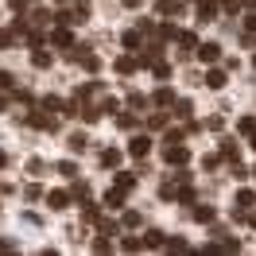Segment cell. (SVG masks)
<instances>
[{
  "label": "cell",
  "instance_id": "19",
  "mask_svg": "<svg viewBox=\"0 0 256 256\" xmlns=\"http://www.w3.org/2000/svg\"><path fill=\"white\" fill-rule=\"evenodd\" d=\"M148 248H167V240H163V233H156V229H152V233H148Z\"/></svg>",
  "mask_w": 256,
  "mask_h": 256
},
{
  "label": "cell",
  "instance_id": "33",
  "mask_svg": "<svg viewBox=\"0 0 256 256\" xmlns=\"http://www.w3.org/2000/svg\"><path fill=\"white\" fill-rule=\"evenodd\" d=\"M8 86H12V74H4V70H0V90H8Z\"/></svg>",
  "mask_w": 256,
  "mask_h": 256
},
{
  "label": "cell",
  "instance_id": "3",
  "mask_svg": "<svg viewBox=\"0 0 256 256\" xmlns=\"http://www.w3.org/2000/svg\"><path fill=\"white\" fill-rule=\"evenodd\" d=\"M194 54H198V62L214 66L218 58H222V47H218V43H198V50H194Z\"/></svg>",
  "mask_w": 256,
  "mask_h": 256
},
{
  "label": "cell",
  "instance_id": "26",
  "mask_svg": "<svg viewBox=\"0 0 256 256\" xmlns=\"http://www.w3.org/2000/svg\"><path fill=\"white\" fill-rule=\"evenodd\" d=\"M148 128H167V112H152V120H148Z\"/></svg>",
  "mask_w": 256,
  "mask_h": 256
},
{
  "label": "cell",
  "instance_id": "13",
  "mask_svg": "<svg viewBox=\"0 0 256 256\" xmlns=\"http://www.w3.org/2000/svg\"><path fill=\"white\" fill-rule=\"evenodd\" d=\"M178 47H182V54H186V50H198V39H194V32H178Z\"/></svg>",
  "mask_w": 256,
  "mask_h": 256
},
{
  "label": "cell",
  "instance_id": "14",
  "mask_svg": "<svg viewBox=\"0 0 256 256\" xmlns=\"http://www.w3.org/2000/svg\"><path fill=\"white\" fill-rule=\"evenodd\" d=\"M136 66H140V58H132V54H124V58H116V70H120V74H132Z\"/></svg>",
  "mask_w": 256,
  "mask_h": 256
},
{
  "label": "cell",
  "instance_id": "22",
  "mask_svg": "<svg viewBox=\"0 0 256 256\" xmlns=\"http://www.w3.org/2000/svg\"><path fill=\"white\" fill-rule=\"evenodd\" d=\"M120 225H124V229H136V225H140V214H136V210H128L124 218H120Z\"/></svg>",
  "mask_w": 256,
  "mask_h": 256
},
{
  "label": "cell",
  "instance_id": "6",
  "mask_svg": "<svg viewBox=\"0 0 256 256\" xmlns=\"http://www.w3.org/2000/svg\"><path fill=\"white\" fill-rule=\"evenodd\" d=\"M66 202H70V194H66V190H50L47 194V206L50 210H66Z\"/></svg>",
  "mask_w": 256,
  "mask_h": 256
},
{
  "label": "cell",
  "instance_id": "4",
  "mask_svg": "<svg viewBox=\"0 0 256 256\" xmlns=\"http://www.w3.org/2000/svg\"><path fill=\"white\" fill-rule=\"evenodd\" d=\"M225 70H218V66H210L206 70V90H225Z\"/></svg>",
  "mask_w": 256,
  "mask_h": 256
},
{
  "label": "cell",
  "instance_id": "7",
  "mask_svg": "<svg viewBox=\"0 0 256 256\" xmlns=\"http://www.w3.org/2000/svg\"><path fill=\"white\" fill-rule=\"evenodd\" d=\"M156 12H160V16H178V12H182V4H178V0H160V4H156Z\"/></svg>",
  "mask_w": 256,
  "mask_h": 256
},
{
  "label": "cell",
  "instance_id": "42",
  "mask_svg": "<svg viewBox=\"0 0 256 256\" xmlns=\"http://www.w3.org/2000/svg\"><path fill=\"white\" fill-rule=\"evenodd\" d=\"M252 62H256V58H252Z\"/></svg>",
  "mask_w": 256,
  "mask_h": 256
},
{
  "label": "cell",
  "instance_id": "24",
  "mask_svg": "<svg viewBox=\"0 0 256 256\" xmlns=\"http://www.w3.org/2000/svg\"><path fill=\"white\" fill-rule=\"evenodd\" d=\"M116 124L120 128H136V116H132V112H116Z\"/></svg>",
  "mask_w": 256,
  "mask_h": 256
},
{
  "label": "cell",
  "instance_id": "11",
  "mask_svg": "<svg viewBox=\"0 0 256 256\" xmlns=\"http://www.w3.org/2000/svg\"><path fill=\"white\" fill-rule=\"evenodd\" d=\"M120 160H124V156H120L116 148H109V152H101V167H120Z\"/></svg>",
  "mask_w": 256,
  "mask_h": 256
},
{
  "label": "cell",
  "instance_id": "17",
  "mask_svg": "<svg viewBox=\"0 0 256 256\" xmlns=\"http://www.w3.org/2000/svg\"><path fill=\"white\" fill-rule=\"evenodd\" d=\"M32 66H35V70H47V66H50V54H47V50H35V54H32Z\"/></svg>",
  "mask_w": 256,
  "mask_h": 256
},
{
  "label": "cell",
  "instance_id": "40",
  "mask_svg": "<svg viewBox=\"0 0 256 256\" xmlns=\"http://www.w3.org/2000/svg\"><path fill=\"white\" fill-rule=\"evenodd\" d=\"M248 222H252V229H256V214H252V218H248Z\"/></svg>",
  "mask_w": 256,
  "mask_h": 256
},
{
  "label": "cell",
  "instance_id": "32",
  "mask_svg": "<svg viewBox=\"0 0 256 256\" xmlns=\"http://www.w3.org/2000/svg\"><path fill=\"white\" fill-rule=\"evenodd\" d=\"M97 225H101V233H116V222H109V218H101Z\"/></svg>",
  "mask_w": 256,
  "mask_h": 256
},
{
  "label": "cell",
  "instance_id": "12",
  "mask_svg": "<svg viewBox=\"0 0 256 256\" xmlns=\"http://www.w3.org/2000/svg\"><path fill=\"white\" fill-rule=\"evenodd\" d=\"M116 186H120V190H132V186H136V175H132V171H116Z\"/></svg>",
  "mask_w": 256,
  "mask_h": 256
},
{
  "label": "cell",
  "instance_id": "38",
  "mask_svg": "<svg viewBox=\"0 0 256 256\" xmlns=\"http://www.w3.org/2000/svg\"><path fill=\"white\" fill-rule=\"evenodd\" d=\"M248 148H252V152H256V132H252V140H248Z\"/></svg>",
  "mask_w": 256,
  "mask_h": 256
},
{
  "label": "cell",
  "instance_id": "20",
  "mask_svg": "<svg viewBox=\"0 0 256 256\" xmlns=\"http://www.w3.org/2000/svg\"><path fill=\"white\" fill-rule=\"evenodd\" d=\"M140 43H144V35H140V32H124V47L128 50H136Z\"/></svg>",
  "mask_w": 256,
  "mask_h": 256
},
{
  "label": "cell",
  "instance_id": "18",
  "mask_svg": "<svg viewBox=\"0 0 256 256\" xmlns=\"http://www.w3.org/2000/svg\"><path fill=\"white\" fill-rule=\"evenodd\" d=\"M50 43H54V47H66V43H70V32H66V24L58 28V32H50Z\"/></svg>",
  "mask_w": 256,
  "mask_h": 256
},
{
  "label": "cell",
  "instance_id": "16",
  "mask_svg": "<svg viewBox=\"0 0 256 256\" xmlns=\"http://www.w3.org/2000/svg\"><path fill=\"white\" fill-rule=\"evenodd\" d=\"M144 244H148V240H140V237H124V240H120V248H124V252H140Z\"/></svg>",
  "mask_w": 256,
  "mask_h": 256
},
{
  "label": "cell",
  "instance_id": "29",
  "mask_svg": "<svg viewBox=\"0 0 256 256\" xmlns=\"http://www.w3.org/2000/svg\"><path fill=\"white\" fill-rule=\"evenodd\" d=\"M12 43H16V32H0V50H8Z\"/></svg>",
  "mask_w": 256,
  "mask_h": 256
},
{
  "label": "cell",
  "instance_id": "37",
  "mask_svg": "<svg viewBox=\"0 0 256 256\" xmlns=\"http://www.w3.org/2000/svg\"><path fill=\"white\" fill-rule=\"evenodd\" d=\"M4 109H8V97H0V112H4Z\"/></svg>",
  "mask_w": 256,
  "mask_h": 256
},
{
  "label": "cell",
  "instance_id": "31",
  "mask_svg": "<svg viewBox=\"0 0 256 256\" xmlns=\"http://www.w3.org/2000/svg\"><path fill=\"white\" fill-rule=\"evenodd\" d=\"M156 78H171V66H167V62H156Z\"/></svg>",
  "mask_w": 256,
  "mask_h": 256
},
{
  "label": "cell",
  "instance_id": "34",
  "mask_svg": "<svg viewBox=\"0 0 256 256\" xmlns=\"http://www.w3.org/2000/svg\"><path fill=\"white\" fill-rule=\"evenodd\" d=\"M214 4H225L229 12H237V0H214Z\"/></svg>",
  "mask_w": 256,
  "mask_h": 256
},
{
  "label": "cell",
  "instance_id": "21",
  "mask_svg": "<svg viewBox=\"0 0 256 256\" xmlns=\"http://www.w3.org/2000/svg\"><path fill=\"white\" fill-rule=\"evenodd\" d=\"M194 222H202V225L214 222V210H210V206H198V210H194Z\"/></svg>",
  "mask_w": 256,
  "mask_h": 256
},
{
  "label": "cell",
  "instance_id": "9",
  "mask_svg": "<svg viewBox=\"0 0 256 256\" xmlns=\"http://www.w3.org/2000/svg\"><path fill=\"white\" fill-rule=\"evenodd\" d=\"M256 206V194L252 190H237V210L244 214V210H252Z\"/></svg>",
  "mask_w": 256,
  "mask_h": 256
},
{
  "label": "cell",
  "instance_id": "35",
  "mask_svg": "<svg viewBox=\"0 0 256 256\" xmlns=\"http://www.w3.org/2000/svg\"><path fill=\"white\" fill-rule=\"evenodd\" d=\"M244 28H248V32H256V16H248V20H244Z\"/></svg>",
  "mask_w": 256,
  "mask_h": 256
},
{
  "label": "cell",
  "instance_id": "10",
  "mask_svg": "<svg viewBox=\"0 0 256 256\" xmlns=\"http://www.w3.org/2000/svg\"><path fill=\"white\" fill-rule=\"evenodd\" d=\"M214 16H218V4L210 0V4H198V20L202 24H214Z\"/></svg>",
  "mask_w": 256,
  "mask_h": 256
},
{
  "label": "cell",
  "instance_id": "39",
  "mask_svg": "<svg viewBox=\"0 0 256 256\" xmlns=\"http://www.w3.org/2000/svg\"><path fill=\"white\" fill-rule=\"evenodd\" d=\"M4 163H8V156H4V152H0V167H4Z\"/></svg>",
  "mask_w": 256,
  "mask_h": 256
},
{
  "label": "cell",
  "instance_id": "25",
  "mask_svg": "<svg viewBox=\"0 0 256 256\" xmlns=\"http://www.w3.org/2000/svg\"><path fill=\"white\" fill-rule=\"evenodd\" d=\"M58 175L74 178V175H78V167H74V163H70V160H62V163H58Z\"/></svg>",
  "mask_w": 256,
  "mask_h": 256
},
{
  "label": "cell",
  "instance_id": "43",
  "mask_svg": "<svg viewBox=\"0 0 256 256\" xmlns=\"http://www.w3.org/2000/svg\"><path fill=\"white\" fill-rule=\"evenodd\" d=\"M252 175H256V171H252Z\"/></svg>",
  "mask_w": 256,
  "mask_h": 256
},
{
  "label": "cell",
  "instance_id": "5",
  "mask_svg": "<svg viewBox=\"0 0 256 256\" xmlns=\"http://www.w3.org/2000/svg\"><path fill=\"white\" fill-rule=\"evenodd\" d=\"M47 112H32V116H28V124H32V128H54V116H47Z\"/></svg>",
  "mask_w": 256,
  "mask_h": 256
},
{
  "label": "cell",
  "instance_id": "30",
  "mask_svg": "<svg viewBox=\"0 0 256 256\" xmlns=\"http://www.w3.org/2000/svg\"><path fill=\"white\" fill-rule=\"evenodd\" d=\"M128 105H132V109H144L148 101H144V94H128Z\"/></svg>",
  "mask_w": 256,
  "mask_h": 256
},
{
  "label": "cell",
  "instance_id": "15",
  "mask_svg": "<svg viewBox=\"0 0 256 256\" xmlns=\"http://www.w3.org/2000/svg\"><path fill=\"white\" fill-rule=\"evenodd\" d=\"M171 101H175V90H171V86L156 90V105H171Z\"/></svg>",
  "mask_w": 256,
  "mask_h": 256
},
{
  "label": "cell",
  "instance_id": "23",
  "mask_svg": "<svg viewBox=\"0 0 256 256\" xmlns=\"http://www.w3.org/2000/svg\"><path fill=\"white\" fill-rule=\"evenodd\" d=\"M175 116H178V120H190V101H178V105H175Z\"/></svg>",
  "mask_w": 256,
  "mask_h": 256
},
{
  "label": "cell",
  "instance_id": "2",
  "mask_svg": "<svg viewBox=\"0 0 256 256\" xmlns=\"http://www.w3.org/2000/svg\"><path fill=\"white\" fill-rule=\"evenodd\" d=\"M148 152H152V136H148V132H140V136H132V140H128V156L144 160Z\"/></svg>",
  "mask_w": 256,
  "mask_h": 256
},
{
  "label": "cell",
  "instance_id": "36",
  "mask_svg": "<svg viewBox=\"0 0 256 256\" xmlns=\"http://www.w3.org/2000/svg\"><path fill=\"white\" fill-rule=\"evenodd\" d=\"M124 8H140V0H124Z\"/></svg>",
  "mask_w": 256,
  "mask_h": 256
},
{
  "label": "cell",
  "instance_id": "8",
  "mask_svg": "<svg viewBox=\"0 0 256 256\" xmlns=\"http://www.w3.org/2000/svg\"><path fill=\"white\" fill-rule=\"evenodd\" d=\"M105 206H109V210H120V206H124V190H120V186H112V190L105 194Z\"/></svg>",
  "mask_w": 256,
  "mask_h": 256
},
{
  "label": "cell",
  "instance_id": "41",
  "mask_svg": "<svg viewBox=\"0 0 256 256\" xmlns=\"http://www.w3.org/2000/svg\"><path fill=\"white\" fill-rule=\"evenodd\" d=\"M194 4H202V0H194Z\"/></svg>",
  "mask_w": 256,
  "mask_h": 256
},
{
  "label": "cell",
  "instance_id": "27",
  "mask_svg": "<svg viewBox=\"0 0 256 256\" xmlns=\"http://www.w3.org/2000/svg\"><path fill=\"white\" fill-rule=\"evenodd\" d=\"M70 152H86V136H82V132L70 136Z\"/></svg>",
  "mask_w": 256,
  "mask_h": 256
},
{
  "label": "cell",
  "instance_id": "28",
  "mask_svg": "<svg viewBox=\"0 0 256 256\" xmlns=\"http://www.w3.org/2000/svg\"><path fill=\"white\" fill-rule=\"evenodd\" d=\"M237 128L244 132V136H252V132H256V120H252V116H244V120H237Z\"/></svg>",
  "mask_w": 256,
  "mask_h": 256
},
{
  "label": "cell",
  "instance_id": "1",
  "mask_svg": "<svg viewBox=\"0 0 256 256\" xmlns=\"http://www.w3.org/2000/svg\"><path fill=\"white\" fill-rule=\"evenodd\" d=\"M163 160L171 163V167H182V163L190 160V152H186L182 140H175V144H163Z\"/></svg>",
  "mask_w": 256,
  "mask_h": 256
}]
</instances>
